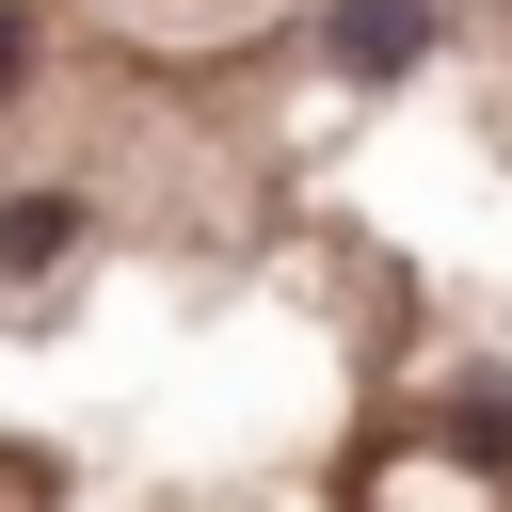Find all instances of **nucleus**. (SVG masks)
Listing matches in <instances>:
<instances>
[{
    "label": "nucleus",
    "instance_id": "nucleus-2",
    "mask_svg": "<svg viewBox=\"0 0 512 512\" xmlns=\"http://www.w3.org/2000/svg\"><path fill=\"white\" fill-rule=\"evenodd\" d=\"M16 80H32V16L0 0V96H16Z\"/></svg>",
    "mask_w": 512,
    "mask_h": 512
},
{
    "label": "nucleus",
    "instance_id": "nucleus-1",
    "mask_svg": "<svg viewBox=\"0 0 512 512\" xmlns=\"http://www.w3.org/2000/svg\"><path fill=\"white\" fill-rule=\"evenodd\" d=\"M320 48H336L352 80H400V64L432 48V0H336V16H320Z\"/></svg>",
    "mask_w": 512,
    "mask_h": 512
}]
</instances>
